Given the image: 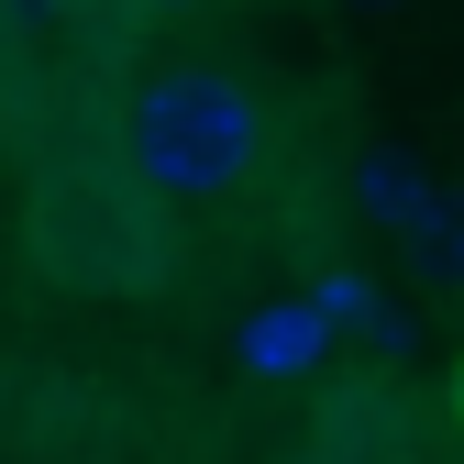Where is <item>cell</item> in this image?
<instances>
[{
	"label": "cell",
	"mask_w": 464,
	"mask_h": 464,
	"mask_svg": "<svg viewBox=\"0 0 464 464\" xmlns=\"http://www.w3.org/2000/svg\"><path fill=\"white\" fill-rule=\"evenodd\" d=\"M266 155V111L221 67H155L122 89V178L155 199H232Z\"/></svg>",
	"instance_id": "6da1fadb"
},
{
	"label": "cell",
	"mask_w": 464,
	"mask_h": 464,
	"mask_svg": "<svg viewBox=\"0 0 464 464\" xmlns=\"http://www.w3.org/2000/svg\"><path fill=\"white\" fill-rule=\"evenodd\" d=\"M431 199H442V188L420 178L410 155H387V144H376V155H354V210H365L376 232H398V244H410V232L431 221Z\"/></svg>",
	"instance_id": "7a4b0ae2"
},
{
	"label": "cell",
	"mask_w": 464,
	"mask_h": 464,
	"mask_svg": "<svg viewBox=\"0 0 464 464\" xmlns=\"http://www.w3.org/2000/svg\"><path fill=\"white\" fill-rule=\"evenodd\" d=\"M354 12H398V0H354Z\"/></svg>",
	"instance_id": "8992f818"
},
{
	"label": "cell",
	"mask_w": 464,
	"mask_h": 464,
	"mask_svg": "<svg viewBox=\"0 0 464 464\" xmlns=\"http://www.w3.org/2000/svg\"><path fill=\"white\" fill-rule=\"evenodd\" d=\"M0 23L12 34H55V23H78V0H0Z\"/></svg>",
	"instance_id": "277c9868"
},
{
	"label": "cell",
	"mask_w": 464,
	"mask_h": 464,
	"mask_svg": "<svg viewBox=\"0 0 464 464\" xmlns=\"http://www.w3.org/2000/svg\"><path fill=\"white\" fill-rule=\"evenodd\" d=\"M122 12H155V23H178V12H199V0H122Z\"/></svg>",
	"instance_id": "5b68a950"
},
{
	"label": "cell",
	"mask_w": 464,
	"mask_h": 464,
	"mask_svg": "<svg viewBox=\"0 0 464 464\" xmlns=\"http://www.w3.org/2000/svg\"><path fill=\"white\" fill-rule=\"evenodd\" d=\"M410 255H420V276L464 287V199H453V188H442V199H431V221L410 232Z\"/></svg>",
	"instance_id": "3957f363"
}]
</instances>
